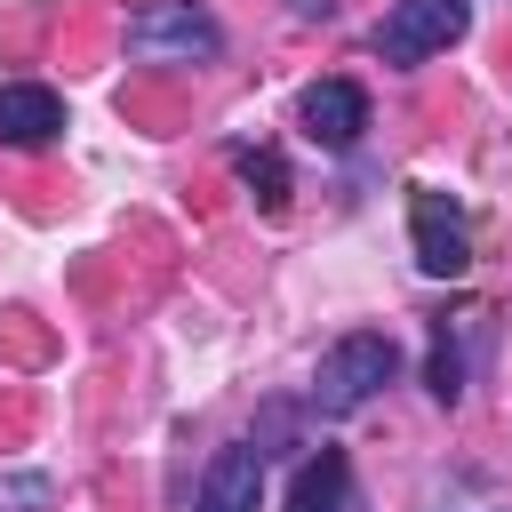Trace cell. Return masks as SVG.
Wrapping results in <instances>:
<instances>
[{"label":"cell","mask_w":512,"mask_h":512,"mask_svg":"<svg viewBox=\"0 0 512 512\" xmlns=\"http://www.w3.org/2000/svg\"><path fill=\"white\" fill-rule=\"evenodd\" d=\"M392 376H400V344L376 336V328H352V336H336V344L320 352L304 400H312V416H352V408H368Z\"/></svg>","instance_id":"obj_1"},{"label":"cell","mask_w":512,"mask_h":512,"mask_svg":"<svg viewBox=\"0 0 512 512\" xmlns=\"http://www.w3.org/2000/svg\"><path fill=\"white\" fill-rule=\"evenodd\" d=\"M128 48H136V56L192 64V56H216V48H224V24H216L200 0H152V8L128 16Z\"/></svg>","instance_id":"obj_2"},{"label":"cell","mask_w":512,"mask_h":512,"mask_svg":"<svg viewBox=\"0 0 512 512\" xmlns=\"http://www.w3.org/2000/svg\"><path fill=\"white\" fill-rule=\"evenodd\" d=\"M464 24H472V0H392V16L376 24V56L384 64H424L448 40H464Z\"/></svg>","instance_id":"obj_3"},{"label":"cell","mask_w":512,"mask_h":512,"mask_svg":"<svg viewBox=\"0 0 512 512\" xmlns=\"http://www.w3.org/2000/svg\"><path fill=\"white\" fill-rule=\"evenodd\" d=\"M408 240H416V264L432 280H464L472 272V232H464V208L448 192H416L408 200Z\"/></svg>","instance_id":"obj_4"},{"label":"cell","mask_w":512,"mask_h":512,"mask_svg":"<svg viewBox=\"0 0 512 512\" xmlns=\"http://www.w3.org/2000/svg\"><path fill=\"white\" fill-rule=\"evenodd\" d=\"M296 128L320 144V152H352L368 136V88L360 80H312L296 96Z\"/></svg>","instance_id":"obj_5"},{"label":"cell","mask_w":512,"mask_h":512,"mask_svg":"<svg viewBox=\"0 0 512 512\" xmlns=\"http://www.w3.org/2000/svg\"><path fill=\"white\" fill-rule=\"evenodd\" d=\"M64 136V96L40 88V80H8L0 88V144L8 152H40Z\"/></svg>","instance_id":"obj_6"},{"label":"cell","mask_w":512,"mask_h":512,"mask_svg":"<svg viewBox=\"0 0 512 512\" xmlns=\"http://www.w3.org/2000/svg\"><path fill=\"white\" fill-rule=\"evenodd\" d=\"M256 496H264V448L224 440V448L208 456V480H200L192 512H256Z\"/></svg>","instance_id":"obj_7"},{"label":"cell","mask_w":512,"mask_h":512,"mask_svg":"<svg viewBox=\"0 0 512 512\" xmlns=\"http://www.w3.org/2000/svg\"><path fill=\"white\" fill-rule=\"evenodd\" d=\"M288 512H368L360 488H352V456H344V448L304 456L296 480H288Z\"/></svg>","instance_id":"obj_8"},{"label":"cell","mask_w":512,"mask_h":512,"mask_svg":"<svg viewBox=\"0 0 512 512\" xmlns=\"http://www.w3.org/2000/svg\"><path fill=\"white\" fill-rule=\"evenodd\" d=\"M232 168H240V184L256 192V208H264V216H280V208H288V160H280L272 144H240V152H232Z\"/></svg>","instance_id":"obj_9"},{"label":"cell","mask_w":512,"mask_h":512,"mask_svg":"<svg viewBox=\"0 0 512 512\" xmlns=\"http://www.w3.org/2000/svg\"><path fill=\"white\" fill-rule=\"evenodd\" d=\"M424 384H432V400H440V408H456V400H464V352H456V336H448V328L432 336V360H424Z\"/></svg>","instance_id":"obj_10"},{"label":"cell","mask_w":512,"mask_h":512,"mask_svg":"<svg viewBox=\"0 0 512 512\" xmlns=\"http://www.w3.org/2000/svg\"><path fill=\"white\" fill-rule=\"evenodd\" d=\"M56 504V480L48 472H8L0 480V512H48Z\"/></svg>","instance_id":"obj_11"},{"label":"cell","mask_w":512,"mask_h":512,"mask_svg":"<svg viewBox=\"0 0 512 512\" xmlns=\"http://www.w3.org/2000/svg\"><path fill=\"white\" fill-rule=\"evenodd\" d=\"M288 16H296V24H312V16H336V0H288Z\"/></svg>","instance_id":"obj_12"}]
</instances>
